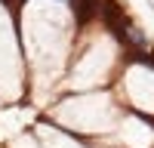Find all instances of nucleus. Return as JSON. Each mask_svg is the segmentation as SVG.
Returning a JSON list of instances; mask_svg holds the SVG:
<instances>
[{
    "label": "nucleus",
    "mask_w": 154,
    "mask_h": 148,
    "mask_svg": "<svg viewBox=\"0 0 154 148\" xmlns=\"http://www.w3.org/2000/svg\"><path fill=\"white\" fill-rule=\"evenodd\" d=\"M59 120H65L71 130L77 133H102L111 127L114 108L108 96H86V99H71L59 111Z\"/></svg>",
    "instance_id": "nucleus-1"
},
{
    "label": "nucleus",
    "mask_w": 154,
    "mask_h": 148,
    "mask_svg": "<svg viewBox=\"0 0 154 148\" xmlns=\"http://www.w3.org/2000/svg\"><path fill=\"white\" fill-rule=\"evenodd\" d=\"M108 65H111V49H108V43L93 46L83 56V62L77 65V71L71 74V86H96V83H102Z\"/></svg>",
    "instance_id": "nucleus-2"
},
{
    "label": "nucleus",
    "mask_w": 154,
    "mask_h": 148,
    "mask_svg": "<svg viewBox=\"0 0 154 148\" xmlns=\"http://www.w3.org/2000/svg\"><path fill=\"white\" fill-rule=\"evenodd\" d=\"M126 90H130V99L136 102V108L154 111V71L145 65H136L126 74Z\"/></svg>",
    "instance_id": "nucleus-3"
},
{
    "label": "nucleus",
    "mask_w": 154,
    "mask_h": 148,
    "mask_svg": "<svg viewBox=\"0 0 154 148\" xmlns=\"http://www.w3.org/2000/svg\"><path fill=\"white\" fill-rule=\"evenodd\" d=\"M120 142L130 148H151L154 145V130L148 123H142L139 117H126L120 127Z\"/></svg>",
    "instance_id": "nucleus-4"
},
{
    "label": "nucleus",
    "mask_w": 154,
    "mask_h": 148,
    "mask_svg": "<svg viewBox=\"0 0 154 148\" xmlns=\"http://www.w3.org/2000/svg\"><path fill=\"white\" fill-rule=\"evenodd\" d=\"M12 148H34V139H22V142H16Z\"/></svg>",
    "instance_id": "nucleus-5"
},
{
    "label": "nucleus",
    "mask_w": 154,
    "mask_h": 148,
    "mask_svg": "<svg viewBox=\"0 0 154 148\" xmlns=\"http://www.w3.org/2000/svg\"><path fill=\"white\" fill-rule=\"evenodd\" d=\"M56 139H59V145H62V148H77L74 142H68V139H65V136H56Z\"/></svg>",
    "instance_id": "nucleus-6"
}]
</instances>
